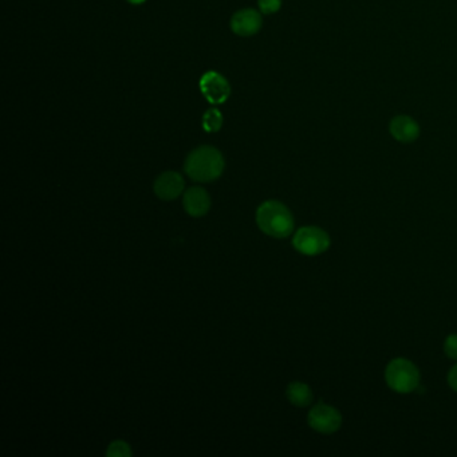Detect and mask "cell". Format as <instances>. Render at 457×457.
Instances as JSON below:
<instances>
[{
  "label": "cell",
  "instance_id": "7",
  "mask_svg": "<svg viewBox=\"0 0 457 457\" xmlns=\"http://www.w3.org/2000/svg\"><path fill=\"white\" fill-rule=\"evenodd\" d=\"M263 25L261 15L254 9H244L234 13L231 30L239 37H252L258 34Z\"/></svg>",
  "mask_w": 457,
  "mask_h": 457
},
{
  "label": "cell",
  "instance_id": "12",
  "mask_svg": "<svg viewBox=\"0 0 457 457\" xmlns=\"http://www.w3.org/2000/svg\"><path fill=\"white\" fill-rule=\"evenodd\" d=\"M222 126V115L218 109H210L203 115V128L208 133L219 132Z\"/></svg>",
  "mask_w": 457,
  "mask_h": 457
},
{
  "label": "cell",
  "instance_id": "2",
  "mask_svg": "<svg viewBox=\"0 0 457 457\" xmlns=\"http://www.w3.org/2000/svg\"><path fill=\"white\" fill-rule=\"evenodd\" d=\"M258 227L266 235L283 239L294 231V218L290 210L276 200L263 203L256 210Z\"/></svg>",
  "mask_w": 457,
  "mask_h": 457
},
{
  "label": "cell",
  "instance_id": "15",
  "mask_svg": "<svg viewBox=\"0 0 457 457\" xmlns=\"http://www.w3.org/2000/svg\"><path fill=\"white\" fill-rule=\"evenodd\" d=\"M444 351L449 359L457 361V334H452L445 339Z\"/></svg>",
  "mask_w": 457,
  "mask_h": 457
},
{
  "label": "cell",
  "instance_id": "4",
  "mask_svg": "<svg viewBox=\"0 0 457 457\" xmlns=\"http://www.w3.org/2000/svg\"><path fill=\"white\" fill-rule=\"evenodd\" d=\"M330 236L320 227H303L298 230L297 234L293 239V246L298 252L306 256L321 255L330 247Z\"/></svg>",
  "mask_w": 457,
  "mask_h": 457
},
{
  "label": "cell",
  "instance_id": "1",
  "mask_svg": "<svg viewBox=\"0 0 457 457\" xmlns=\"http://www.w3.org/2000/svg\"><path fill=\"white\" fill-rule=\"evenodd\" d=\"M225 162L219 149L210 145L192 150L184 164L186 174L198 183H210L222 176Z\"/></svg>",
  "mask_w": 457,
  "mask_h": 457
},
{
  "label": "cell",
  "instance_id": "17",
  "mask_svg": "<svg viewBox=\"0 0 457 457\" xmlns=\"http://www.w3.org/2000/svg\"><path fill=\"white\" fill-rule=\"evenodd\" d=\"M126 1H129L130 4H142L145 0H126Z\"/></svg>",
  "mask_w": 457,
  "mask_h": 457
},
{
  "label": "cell",
  "instance_id": "14",
  "mask_svg": "<svg viewBox=\"0 0 457 457\" xmlns=\"http://www.w3.org/2000/svg\"><path fill=\"white\" fill-rule=\"evenodd\" d=\"M260 13H278L282 7V0H258Z\"/></svg>",
  "mask_w": 457,
  "mask_h": 457
},
{
  "label": "cell",
  "instance_id": "13",
  "mask_svg": "<svg viewBox=\"0 0 457 457\" xmlns=\"http://www.w3.org/2000/svg\"><path fill=\"white\" fill-rule=\"evenodd\" d=\"M106 456L130 457L132 456V449H130L129 444H126L125 441L117 440L109 445V449L106 451Z\"/></svg>",
  "mask_w": 457,
  "mask_h": 457
},
{
  "label": "cell",
  "instance_id": "5",
  "mask_svg": "<svg viewBox=\"0 0 457 457\" xmlns=\"http://www.w3.org/2000/svg\"><path fill=\"white\" fill-rule=\"evenodd\" d=\"M308 421L314 431L323 434H332L341 428L342 416L339 410L321 402L310 410Z\"/></svg>",
  "mask_w": 457,
  "mask_h": 457
},
{
  "label": "cell",
  "instance_id": "16",
  "mask_svg": "<svg viewBox=\"0 0 457 457\" xmlns=\"http://www.w3.org/2000/svg\"><path fill=\"white\" fill-rule=\"evenodd\" d=\"M448 383L449 386L457 392V363L449 371V374H448Z\"/></svg>",
  "mask_w": 457,
  "mask_h": 457
},
{
  "label": "cell",
  "instance_id": "3",
  "mask_svg": "<svg viewBox=\"0 0 457 457\" xmlns=\"http://www.w3.org/2000/svg\"><path fill=\"white\" fill-rule=\"evenodd\" d=\"M385 380L392 390L408 395L419 388L420 371L409 359H395L386 366Z\"/></svg>",
  "mask_w": 457,
  "mask_h": 457
},
{
  "label": "cell",
  "instance_id": "9",
  "mask_svg": "<svg viewBox=\"0 0 457 457\" xmlns=\"http://www.w3.org/2000/svg\"><path fill=\"white\" fill-rule=\"evenodd\" d=\"M389 132L398 142L410 144L420 136V125L409 115H397L389 124Z\"/></svg>",
  "mask_w": 457,
  "mask_h": 457
},
{
  "label": "cell",
  "instance_id": "11",
  "mask_svg": "<svg viewBox=\"0 0 457 457\" xmlns=\"http://www.w3.org/2000/svg\"><path fill=\"white\" fill-rule=\"evenodd\" d=\"M286 395L288 401L298 408H306L314 400V395L309 385L303 383H291L287 386Z\"/></svg>",
  "mask_w": 457,
  "mask_h": 457
},
{
  "label": "cell",
  "instance_id": "6",
  "mask_svg": "<svg viewBox=\"0 0 457 457\" xmlns=\"http://www.w3.org/2000/svg\"><path fill=\"white\" fill-rule=\"evenodd\" d=\"M200 90L208 102L213 105L224 103L231 94L230 82L218 72H208L201 77Z\"/></svg>",
  "mask_w": 457,
  "mask_h": 457
},
{
  "label": "cell",
  "instance_id": "8",
  "mask_svg": "<svg viewBox=\"0 0 457 457\" xmlns=\"http://www.w3.org/2000/svg\"><path fill=\"white\" fill-rule=\"evenodd\" d=\"M184 189V180L177 172H165L160 174L154 181V193L157 198L171 201L179 198Z\"/></svg>",
  "mask_w": 457,
  "mask_h": 457
},
{
  "label": "cell",
  "instance_id": "10",
  "mask_svg": "<svg viewBox=\"0 0 457 457\" xmlns=\"http://www.w3.org/2000/svg\"><path fill=\"white\" fill-rule=\"evenodd\" d=\"M183 204L186 212L193 216L200 218L208 213L210 207V198L208 192L200 186H192L184 193Z\"/></svg>",
  "mask_w": 457,
  "mask_h": 457
}]
</instances>
